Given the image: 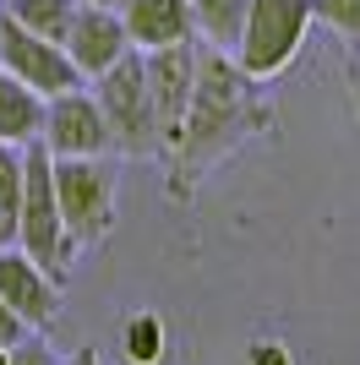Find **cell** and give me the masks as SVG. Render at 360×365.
Here are the masks:
<instances>
[{"mask_svg": "<svg viewBox=\"0 0 360 365\" xmlns=\"http://www.w3.org/2000/svg\"><path fill=\"white\" fill-rule=\"evenodd\" d=\"M240 16H246V0H191L196 38H208V49H224V55L240 33Z\"/></svg>", "mask_w": 360, "mask_h": 365, "instance_id": "9a60e30c", "label": "cell"}, {"mask_svg": "<svg viewBox=\"0 0 360 365\" xmlns=\"http://www.w3.org/2000/svg\"><path fill=\"white\" fill-rule=\"evenodd\" d=\"M16 245L28 251L44 273L66 278L71 273V240L60 224V202H55V158L39 142L22 148V207H16Z\"/></svg>", "mask_w": 360, "mask_h": 365, "instance_id": "3957f363", "label": "cell"}, {"mask_svg": "<svg viewBox=\"0 0 360 365\" xmlns=\"http://www.w3.org/2000/svg\"><path fill=\"white\" fill-rule=\"evenodd\" d=\"M60 49L71 55V66L82 71V82H93L99 71H109V66H115L120 55L131 49V38H126V28H120V11H104V6H82V0H76L71 28H66Z\"/></svg>", "mask_w": 360, "mask_h": 365, "instance_id": "30bf717a", "label": "cell"}, {"mask_svg": "<svg viewBox=\"0 0 360 365\" xmlns=\"http://www.w3.org/2000/svg\"><path fill=\"white\" fill-rule=\"evenodd\" d=\"M55 202L71 251L104 245L115 229V169L104 158H55Z\"/></svg>", "mask_w": 360, "mask_h": 365, "instance_id": "5b68a950", "label": "cell"}, {"mask_svg": "<svg viewBox=\"0 0 360 365\" xmlns=\"http://www.w3.org/2000/svg\"><path fill=\"white\" fill-rule=\"evenodd\" d=\"M142 76H148V98H153V120H159V142L164 153L180 142L186 109H191V88H196V38L191 44H164L142 55Z\"/></svg>", "mask_w": 360, "mask_h": 365, "instance_id": "ba28073f", "label": "cell"}, {"mask_svg": "<svg viewBox=\"0 0 360 365\" xmlns=\"http://www.w3.org/2000/svg\"><path fill=\"white\" fill-rule=\"evenodd\" d=\"M28 333H33V327H28L22 317H16V311H11L6 300H0V349H11V344H22Z\"/></svg>", "mask_w": 360, "mask_h": 365, "instance_id": "d6986e66", "label": "cell"}, {"mask_svg": "<svg viewBox=\"0 0 360 365\" xmlns=\"http://www.w3.org/2000/svg\"><path fill=\"white\" fill-rule=\"evenodd\" d=\"M39 115H44V98L33 88H22L11 71H0V148L39 142Z\"/></svg>", "mask_w": 360, "mask_h": 365, "instance_id": "7c38bea8", "label": "cell"}, {"mask_svg": "<svg viewBox=\"0 0 360 365\" xmlns=\"http://www.w3.org/2000/svg\"><path fill=\"white\" fill-rule=\"evenodd\" d=\"M316 22H328L333 33H349V38H360V0H311Z\"/></svg>", "mask_w": 360, "mask_h": 365, "instance_id": "e0dca14e", "label": "cell"}, {"mask_svg": "<svg viewBox=\"0 0 360 365\" xmlns=\"http://www.w3.org/2000/svg\"><path fill=\"white\" fill-rule=\"evenodd\" d=\"M16 207H22V148H0V251L16 245Z\"/></svg>", "mask_w": 360, "mask_h": 365, "instance_id": "2e32d148", "label": "cell"}, {"mask_svg": "<svg viewBox=\"0 0 360 365\" xmlns=\"http://www.w3.org/2000/svg\"><path fill=\"white\" fill-rule=\"evenodd\" d=\"M0 300L11 305L33 333H44L49 322L60 317V278L44 273L22 245H6L0 251Z\"/></svg>", "mask_w": 360, "mask_h": 365, "instance_id": "9c48e42d", "label": "cell"}, {"mask_svg": "<svg viewBox=\"0 0 360 365\" xmlns=\"http://www.w3.org/2000/svg\"><path fill=\"white\" fill-rule=\"evenodd\" d=\"M120 28L131 38V49H164V44H191V0H126L120 6Z\"/></svg>", "mask_w": 360, "mask_h": 365, "instance_id": "8fae6325", "label": "cell"}, {"mask_svg": "<svg viewBox=\"0 0 360 365\" xmlns=\"http://www.w3.org/2000/svg\"><path fill=\"white\" fill-rule=\"evenodd\" d=\"M6 365H60V360L49 354V344H44L39 333H28L22 344H11V349H6Z\"/></svg>", "mask_w": 360, "mask_h": 365, "instance_id": "ac0fdd59", "label": "cell"}, {"mask_svg": "<svg viewBox=\"0 0 360 365\" xmlns=\"http://www.w3.org/2000/svg\"><path fill=\"white\" fill-rule=\"evenodd\" d=\"M0 11L11 16L16 28H28V33H39V38H49V44H60L66 28H71L76 0H0Z\"/></svg>", "mask_w": 360, "mask_h": 365, "instance_id": "5bb4252c", "label": "cell"}, {"mask_svg": "<svg viewBox=\"0 0 360 365\" xmlns=\"http://www.w3.org/2000/svg\"><path fill=\"white\" fill-rule=\"evenodd\" d=\"M169 354V327L159 311H131L120 322V360L126 365H164Z\"/></svg>", "mask_w": 360, "mask_h": 365, "instance_id": "4fadbf2b", "label": "cell"}, {"mask_svg": "<svg viewBox=\"0 0 360 365\" xmlns=\"http://www.w3.org/2000/svg\"><path fill=\"white\" fill-rule=\"evenodd\" d=\"M60 365H99V354H93V349H76L71 360H60Z\"/></svg>", "mask_w": 360, "mask_h": 365, "instance_id": "44dd1931", "label": "cell"}, {"mask_svg": "<svg viewBox=\"0 0 360 365\" xmlns=\"http://www.w3.org/2000/svg\"><path fill=\"white\" fill-rule=\"evenodd\" d=\"M0 365H6V349H0Z\"/></svg>", "mask_w": 360, "mask_h": 365, "instance_id": "603a6c76", "label": "cell"}, {"mask_svg": "<svg viewBox=\"0 0 360 365\" xmlns=\"http://www.w3.org/2000/svg\"><path fill=\"white\" fill-rule=\"evenodd\" d=\"M39 148L49 158H104L109 153V125L99 98L88 93V82L71 93H55L44 98V115H39Z\"/></svg>", "mask_w": 360, "mask_h": 365, "instance_id": "8992f818", "label": "cell"}, {"mask_svg": "<svg viewBox=\"0 0 360 365\" xmlns=\"http://www.w3.org/2000/svg\"><path fill=\"white\" fill-rule=\"evenodd\" d=\"M82 6H104V11H120L126 0H82Z\"/></svg>", "mask_w": 360, "mask_h": 365, "instance_id": "7402d4cb", "label": "cell"}, {"mask_svg": "<svg viewBox=\"0 0 360 365\" xmlns=\"http://www.w3.org/2000/svg\"><path fill=\"white\" fill-rule=\"evenodd\" d=\"M93 98L104 109L109 148L115 153H126V158H153V153H164L159 120H153V98H148V76H142V49H126L109 71L93 76Z\"/></svg>", "mask_w": 360, "mask_h": 365, "instance_id": "277c9868", "label": "cell"}, {"mask_svg": "<svg viewBox=\"0 0 360 365\" xmlns=\"http://www.w3.org/2000/svg\"><path fill=\"white\" fill-rule=\"evenodd\" d=\"M0 71H11L22 88H33L39 98H55V93L82 88V71L71 66V55L39 33L16 28L11 16L0 11Z\"/></svg>", "mask_w": 360, "mask_h": 365, "instance_id": "52a82bcc", "label": "cell"}, {"mask_svg": "<svg viewBox=\"0 0 360 365\" xmlns=\"http://www.w3.org/2000/svg\"><path fill=\"white\" fill-rule=\"evenodd\" d=\"M268 125V104L256 98V82L240 76V66L229 61L224 49L196 44V88H191V109L180 125L175 169L180 175H202L213 158H224L240 137H251Z\"/></svg>", "mask_w": 360, "mask_h": 365, "instance_id": "6da1fadb", "label": "cell"}, {"mask_svg": "<svg viewBox=\"0 0 360 365\" xmlns=\"http://www.w3.org/2000/svg\"><path fill=\"white\" fill-rule=\"evenodd\" d=\"M311 22H316L311 0H246V16H240V33L229 44V61L251 82H273L300 55Z\"/></svg>", "mask_w": 360, "mask_h": 365, "instance_id": "7a4b0ae2", "label": "cell"}, {"mask_svg": "<svg viewBox=\"0 0 360 365\" xmlns=\"http://www.w3.org/2000/svg\"><path fill=\"white\" fill-rule=\"evenodd\" d=\"M246 365H295V354H289V344H279V338H262Z\"/></svg>", "mask_w": 360, "mask_h": 365, "instance_id": "ffe728a7", "label": "cell"}]
</instances>
